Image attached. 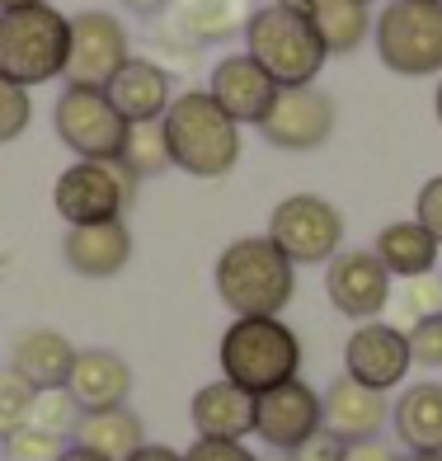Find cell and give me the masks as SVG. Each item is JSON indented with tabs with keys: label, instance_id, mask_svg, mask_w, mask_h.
<instances>
[{
	"label": "cell",
	"instance_id": "obj_33",
	"mask_svg": "<svg viewBox=\"0 0 442 461\" xmlns=\"http://www.w3.org/2000/svg\"><path fill=\"white\" fill-rule=\"evenodd\" d=\"M410 358L419 367H442V316H424L410 325Z\"/></svg>",
	"mask_w": 442,
	"mask_h": 461
},
{
	"label": "cell",
	"instance_id": "obj_7",
	"mask_svg": "<svg viewBox=\"0 0 442 461\" xmlns=\"http://www.w3.org/2000/svg\"><path fill=\"white\" fill-rule=\"evenodd\" d=\"M137 175L122 160H76L52 184V207L67 226L118 221L137 198Z\"/></svg>",
	"mask_w": 442,
	"mask_h": 461
},
{
	"label": "cell",
	"instance_id": "obj_23",
	"mask_svg": "<svg viewBox=\"0 0 442 461\" xmlns=\"http://www.w3.org/2000/svg\"><path fill=\"white\" fill-rule=\"evenodd\" d=\"M395 438L410 452H442V382H414L391 405Z\"/></svg>",
	"mask_w": 442,
	"mask_h": 461
},
{
	"label": "cell",
	"instance_id": "obj_30",
	"mask_svg": "<svg viewBox=\"0 0 442 461\" xmlns=\"http://www.w3.org/2000/svg\"><path fill=\"white\" fill-rule=\"evenodd\" d=\"M33 382H24L14 367H0V438H10L14 429L29 424V405H33Z\"/></svg>",
	"mask_w": 442,
	"mask_h": 461
},
{
	"label": "cell",
	"instance_id": "obj_11",
	"mask_svg": "<svg viewBox=\"0 0 442 461\" xmlns=\"http://www.w3.org/2000/svg\"><path fill=\"white\" fill-rule=\"evenodd\" d=\"M132 57L128 29L109 10H80L71 14V57H67V86L109 90V80Z\"/></svg>",
	"mask_w": 442,
	"mask_h": 461
},
{
	"label": "cell",
	"instance_id": "obj_3",
	"mask_svg": "<svg viewBox=\"0 0 442 461\" xmlns=\"http://www.w3.org/2000/svg\"><path fill=\"white\" fill-rule=\"evenodd\" d=\"M221 376L249 395L302 376V339L283 316H236L221 334Z\"/></svg>",
	"mask_w": 442,
	"mask_h": 461
},
{
	"label": "cell",
	"instance_id": "obj_18",
	"mask_svg": "<svg viewBox=\"0 0 442 461\" xmlns=\"http://www.w3.org/2000/svg\"><path fill=\"white\" fill-rule=\"evenodd\" d=\"M109 99L128 122H160L165 109H170V99H175L170 71L151 57H128L122 71L109 80Z\"/></svg>",
	"mask_w": 442,
	"mask_h": 461
},
{
	"label": "cell",
	"instance_id": "obj_28",
	"mask_svg": "<svg viewBox=\"0 0 442 461\" xmlns=\"http://www.w3.org/2000/svg\"><path fill=\"white\" fill-rule=\"evenodd\" d=\"M80 419V405L67 386H43L33 391V405H29V429H43V433H57V438H71Z\"/></svg>",
	"mask_w": 442,
	"mask_h": 461
},
{
	"label": "cell",
	"instance_id": "obj_5",
	"mask_svg": "<svg viewBox=\"0 0 442 461\" xmlns=\"http://www.w3.org/2000/svg\"><path fill=\"white\" fill-rule=\"evenodd\" d=\"M245 52L278 80V86H311L320 67L329 61L320 33L311 29V19L292 5V0H268L255 5L245 24Z\"/></svg>",
	"mask_w": 442,
	"mask_h": 461
},
{
	"label": "cell",
	"instance_id": "obj_17",
	"mask_svg": "<svg viewBox=\"0 0 442 461\" xmlns=\"http://www.w3.org/2000/svg\"><path fill=\"white\" fill-rule=\"evenodd\" d=\"M61 259H67L71 274L80 278H118L132 259V230L128 221H95V226H67V240H61Z\"/></svg>",
	"mask_w": 442,
	"mask_h": 461
},
{
	"label": "cell",
	"instance_id": "obj_34",
	"mask_svg": "<svg viewBox=\"0 0 442 461\" xmlns=\"http://www.w3.org/2000/svg\"><path fill=\"white\" fill-rule=\"evenodd\" d=\"M414 221L442 245V175H433L424 188H419V198H414Z\"/></svg>",
	"mask_w": 442,
	"mask_h": 461
},
{
	"label": "cell",
	"instance_id": "obj_27",
	"mask_svg": "<svg viewBox=\"0 0 442 461\" xmlns=\"http://www.w3.org/2000/svg\"><path fill=\"white\" fill-rule=\"evenodd\" d=\"M137 179H156L170 170V146H165L160 122H132L128 141H122V156H118Z\"/></svg>",
	"mask_w": 442,
	"mask_h": 461
},
{
	"label": "cell",
	"instance_id": "obj_41",
	"mask_svg": "<svg viewBox=\"0 0 442 461\" xmlns=\"http://www.w3.org/2000/svg\"><path fill=\"white\" fill-rule=\"evenodd\" d=\"M400 461H442V452H410V456H400Z\"/></svg>",
	"mask_w": 442,
	"mask_h": 461
},
{
	"label": "cell",
	"instance_id": "obj_29",
	"mask_svg": "<svg viewBox=\"0 0 442 461\" xmlns=\"http://www.w3.org/2000/svg\"><path fill=\"white\" fill-rule=\"evenodd\" d=\"M71 447V438H57V433H43V429H14L10 438H0V452L5 461H61V452Z\"/></svg>",
	"mask_w": 442,
	"mask_h": 461
},
{
	"label": "cell",
	"instance_id": "obj_4",
	"mask_svg": "<svg viewBox=\"0 0 442 461\" xmlns=\"http://www.w3.org/2000/svg\"><path fill=\"white\" fill-rule=\"evenodd\" d=\"M71 57V19L48 0L33 5L0 10V76L14 86H48V80L67 76Z\"/></svg>",
	"mask_w": 442,
	"mask_h": 461
},
{
	"label": "cell",
	"instance_id": "obj_35",
	"mask_svg": "<svg viewBox=\"0 0 442 461\" xmlns=\"http://www.w3.org/2000/svg\"><path fill=\"white\" fill-rule=\"evenodd\" d=\"M184 461H259V456L245 443H230V438H198V443L184 452Z\"/></svg>",
	"mask_w": 442,
	"mask_h": 461
},
{
	"label": "cell",
	"instance_id": "obj_9",
	"mask_svg": "<svg viewBox=\"0 0 442 461\" xmlns=\"http://www.w3.org/2000/svg\"><path fill=\"white\" fill-rule=\"evenodd\" d=\"M264 236L297 268L302 264H329L344 245V212L320 194H292L273 207Z\"/></svg>",
	"mask_w": 442,
	"mask_h": 461
},
{
	"label": "cell",
	"instance_id": "obj_45",
	"mask_svg": "<svg viewBox=\"0 0 442 461\" xmlns=\"http://www.w3.org/2000/svg\"><path fill=\"white\" fill-rule=\"evenodd\" d=\"M363 5H372V0H363Z\"/></svg>",
	"mask_w": 442,
	"mask_h": 461
},
{
	"label": "cell",
	"instance_id": "obj_12",
	"mask_svg": "<svg viewBox=\"0 0 442 461\" xmlns=\"http://www.w3.org/2000/svg\"><path fill=\"white\" fill-rule=\"evenodd\" d=\"M391 274L372 249H339L325 264V297L348 321H376L391 306Z\"/></svg>",
	"mask_w": 442,
	"mask_h": 461
},
{
	"label": "cell",
	"instance_id": "obj_25",
	"mask_svg": "<svg viewBox=\"0 0 442 461\" xmlns=\"http://www.w3.org/2000/svg\"><path fill=\"white\" fill-rule=\"evenodd\" d=\"M372 255L386 264V274H391V278L405 283V278H419V274H433V268H437V255H442V245H437L414 217H405V221H391V226L376 230Z\"/></svg>",
	"mask_w": 442,
	"mask_h": 461
},
{
	"label": "cell",
	"instance_id": "obj_42",
	"mask_svg": "<svg viewBox=\"0 0 442 461\" xmlns=\"http://www.w3.org/2000/svg\"><path fill=\"white\" fill-rule=\"evenodd\" d=\"M433 113H437V122H442V80H437V95H433Z\"/></svg>",
	"mask_w": 442,
	"mask_h": 461
},
{
	"label": "cell",
	"instance_id": "obj_20",
	"mask_svg": "<svg viewBox=\"0 0 442 461\" xmlns=\"http://www.w3.org/2000/svg\"><path fill=\"white\" fill-rule=\"evenodd\" d=\"M76 353L80 348L61 330L29 325V330H19L14 344H10V367L24 376V382H33L38 391L43 386H67V376L76 367Z\"/></svg>",
	"mask_w": 442,
	"mask_h": 461
},
{
	"label": "cell",
	"instance_id": "obj_14",
	"mask_svg": "<svg viewBox=\"0 0 442 461\" xmlns=\"http://www.w3.org/2000/svg\"><path fill=\"white\" fill-rule=\"evenodd\" d=\"M410 363L414 358H410L405 330L386 321H363L344 344V372L372 391H395L410 376Z\"/></svg>",
	"mask_w": 442,
	"mask_h": 461
},
{
	"label": "cell",
	"instance_id": "obj_32",
	"mask_svg": "<svg viewBox=\"0 0 442 461\" xmlns=\"http://www.w3.org/2000/svg\"><path fill=\"white\" fill-rule=\"evenodd\" d=\"M400 316H405L410 325L424 321V316H442V278H433V274L405 278V292H400Z\"/></svg>",
	"mask_w": 442,
	"mask_h": 461
},
{
	"label": "cell",
	"instance_id": "obj_15",
	"mask_svg": "<svg viewBox=\"0 0 442 461\" xmlns=\"http://www.w3.org/2000/svg\"><path fill=\"white\" fill-rule=\"evenodd\" d=\"M320 414H325V433L339 438V443H363V438H376L391 419L386 391H372L353 376H334L320 395Z\"/></svg>",
	"mask_w": 442,
	"mask_h": 461
},
{
	"label": "cell",
	"instance_id": "obj_19",
	"mask_svg": "<svg viewBox=\"0 0 442 461\" xmlns=\"http://www.w3.org/2000/svg\"><path fill=\"white\" fill-rule=\"evenodd\" d=\"M188 419H194L198 438H230V443H245L255 433V395L240 391L236 382H207L194 391V405H188Z\"/></svg>",
	"mask_w": 442,
	"mask_h": 461
},
{
	"label": "cell",
	"instance_id": "obj_21",
	"mask_svg": "<svg viewBox=\"0 0 442 461\" xmlns=\"http://www.w3.org/2000/svg\"><path fill=\"white\" fill-rule=\"evenodd\" d=\"M67 391L76 395L80 410L128 405V395H132V367L122 363L113 348H80L76 353V367L67 376Z\"/></svg>",
	"mask_w": 442,
	"mask_h": 461
},
{
	"label": "cell",
	"instance_id": "obj_1",
	"mask_svg": "<svg viewBox=\"0 0 442 461\" xmlns=\"http://www.w3.org/2000/svg\"><path fill=\"white\" fill-rule=\"evenodd\" d=\"M212 287L230 316H283L297 297V264L268 236H240L217 255Z\"/></svg>",
	"mask_w": 442,
	"mask_h": 461
},
{
	"label": "cell",
	"instance_id": "obj_31",
	"mask_svg": "<svg viewBox=\"0 0 442 461\" xmlns=\"http://www.w3.org/2000/svg\"><path fill=\"white\" fill-rule=\"evenodd\" d=\"M33 122V99L24 86H14V80L0 76V146H10L29 132Z\"/></svg>",
	"mask_w": 442,
	"mask_h": 461
},
{
	"label": "cell",
	"instance_id": "obj_13",
	"mask_svg": "<svg viewBox=\"0 0 442 461\" xmlns=\"http://www.w3.org/2000/svg\"><path fill=\"white\" fill-rule=\"evenodd\" d=\"M320 429H325L320 391H311L302 376H292V382L255 395V433L273 452H297Z\"/></svg>",
	"mask_w": 442,
	"mask_h": 461
},
{
	"label": "cell",
	"instance_id": "obj_39",
	"mask_svg": "<svg viewBox=\"0 0 442 461\" xmlns=\"http://www.w3.org/2000/svg\"><path fill=\"white\" fill-rule=\"evenodd\" d=\"M128 10H137V14H156V10H165L170 0H122Z\"/></svg>",
	"mask_w": 442,
	"mask_h": 461
},
{
	"label": "cell",
	"instance_id": "obj_43",
	"mask_svg": "<svg viewBox=\"0 0 442 461\" xmlns=\"http://www.w3.org/2000/svg\"><path fill=\"white\" fill-rule=\"evenodd\" d=\"M14 5H33V0H0V10H14Z\"/></svg>",
	"mask_w": 442,
	"mask_h": 461
},
{
	"label": "cell",
	"instance_id": "obj_37",
	"mask_svg": "<svg viewBox=\"0 0 442 461\" xmlns=\"http://www.w3.org/2000/svg\"><path fill=\"white\" fill-rule=\"evenodd\" d=\"M339 461H400V456L386 443H376V438H363V443H344Z\"/></svg>",
	"mask_w": 442,
	"mask_h": 461
},
{
	"label": "cell",
	"instance_id": "obj_38",
	"mask_svg": "<svg viewBox=\"0 0 442 461\" xmlns=\"http://www.w3.org/2000/svg\"><path fill=\"white\" fill-rule=\"evenodd\" d=\"M128 461H184V452H175V447H165V443H141Z\"/></svg>",
	"mask_w": 442,
	"mask_h": 461
},
{
	"label": "cell",
	"instance_id": "obj_6",
	"mask_svg": "<svg viewBox=\"0 0 442 461\" xmlns=\"http://www.w3.org/2000/svg\"><path fill=\"white\" fill-rule=\"evenodd\" d=\"M376 57L395 76H442V5L437 0H386L372 24Z\"/></svg>",
	"mask_w": 442,
	"mask_h": 461
},
{
	"label": "cell",
	"instance_id": "obj_22",
	"mask_svg": "<svg viewBox=\"0 0 442 461\" xmlns=\"http://www.w3.org/2000/svg\"><path fill=\"white\" fill-rule=\"evenodd\" d=\"M71 443L86 447L104 461H128L141 443H146V429L141 419L128 405H109V410H80L76 429H71Z\"/></svg>",
	"mask_w": 442,
	"mask_h": 461
},
{
	"label": "cell",
	"instance_id": "obj_44",
	"mask_svg": "<svg viewBox=\"0 0 442 461\" xmlns=\"http://www.w3.org/2000/svg\"><path fill=\"white\" fill-rule=\"evenodd\" d=\"M273 461H292V456H287V452H278V456H273Z\"/></svg>",
	"mask_w": 442,
	"mask_h": 461
},
{
	"label": "cell",
	"instance_id": "obj_8",
	"mask_svg": "<svg viewBox=\"0 0 442 461\" xmlns=\"http://www.w3.org/2000/svg\"><path fill=\"white\" fill-rule=\"evenodd\" d=\"M52 128H57V141L76 160H118L132 122L113 109L109 90L67 86L52 104Z\"/></svg>",
	"mask_w": 442,
	"mask_h": 461
},
{
	"label": "cell",
	"instance_id": "obj_2",
	"mask_svg": "<svg viewBox=\"0 0 442 461\" xmlns=\"http://www.w3.org/2000/svg\"><path fill=\"white\" fill-rule=\"evenodd\" d=\"M170 165L194 179H221L240 160V122L230 118L207 90H184L160 118Z\"/></svg>",
	"mask_w": 442,
	"mask_h": 461
},
{
	"label": "cell",
	"instance_id": "obj_16",
	"mask_svg": "<svg viewBox=\"0 0 442 461\" xmlns=\"http://www.w3.org/2000/svg\"><path fill=\"white\" fill-rule=\"evenodd\" d=\"M207 95H212L221 109L245 128V122H264L273 95H278V80H273L249 52H230L212 67V80H207Z\"/></svg>",
	"mask_w": 442,
	"mask_h": 461
},
{
	"label": "cell",
	"instance_id": "obj_40",
	"mask_svg": "<svg viewBox=\"0 0 442 461\" xmlns=\"http://www.w3.org/2000/svg\"><path fill=\"white\" fill-rule=\"evenodd\" d=\"M61 461H104V456H95V452H86V447H67V452H61Z\"/></svg>",
	"mask_w": 442,
	"mask_h": 461
},
{
	"label": "cell",
	"instance_id": "obj_36",
	"mask_svg": "<svg viewBox=\"0 0 442 461\" xmlns=\"http://www.w3.org/2000/svg\"><path fill=\"white\" fill-rule=\"evenodd\" d=\"M287 456H292V461H339V456H344V443L320 429V433L311 438V443H302L297 452H287Z\"/></svg>",
	"mask_w": 442,
	"mask_h": 461
},
{
	"label": "cell",
	"instance_id": "obj_26",
	"mask_svg": "<svg viewBox=\"0 0 442 461\" xmlns=\"http://www.w3.org/2000/svg\"><path fill=\"white\" fill-rule=\"evenodd\" d=\"M255 5L249 0H175V29L194 43H226L245 33Z\"/></svg>",
	"mask_w": 442,
	"mask_h": 461
},
{
	"label": "cell",
	"instance_id": "obj_46",
	"mask_svg": "<svg viewBox=\"0 0 442 461\" xmlns=\"http://www.w3.org/2000/svg\"><path fill=\"white\" fill-rule=\"evenodd\" d=\"M437 5H442V0H437Z\"/></svg>",
	"mask_w": 442,
	"mask_h": 461
},
{
	"label": "cell",
	"instance_id": "obj_10",
	"mask_svg": "<svg viewBox=\"0 0 442 461\" xmlns=\"http://www.w3.org/2000/svg\"><path fill=\"white\" fill-rule=\"evenodd\" d=\"M334 122H339L334 95L311 80V86H278L259 132L278 151H315L334 137Z\"/></svg>",
	"mask_w": 442,
	"mask_h": 461
},
{
	"label": "cell",
	"instance_id": "obj_24",
	"mask_svg": "<svg viewBox=\"0 0 442 461\" xmlns=\"http://www.w3.org/2000/svg\"><path fill=\"white\" fill-rule=\"evenodd\" d=\"M292 5L311 19L329 57L357 52L372 33V5H363V0H292Z\"/></svg>",
	"mask_w": 442,
	"mask_h": 461
}]
</instances>
